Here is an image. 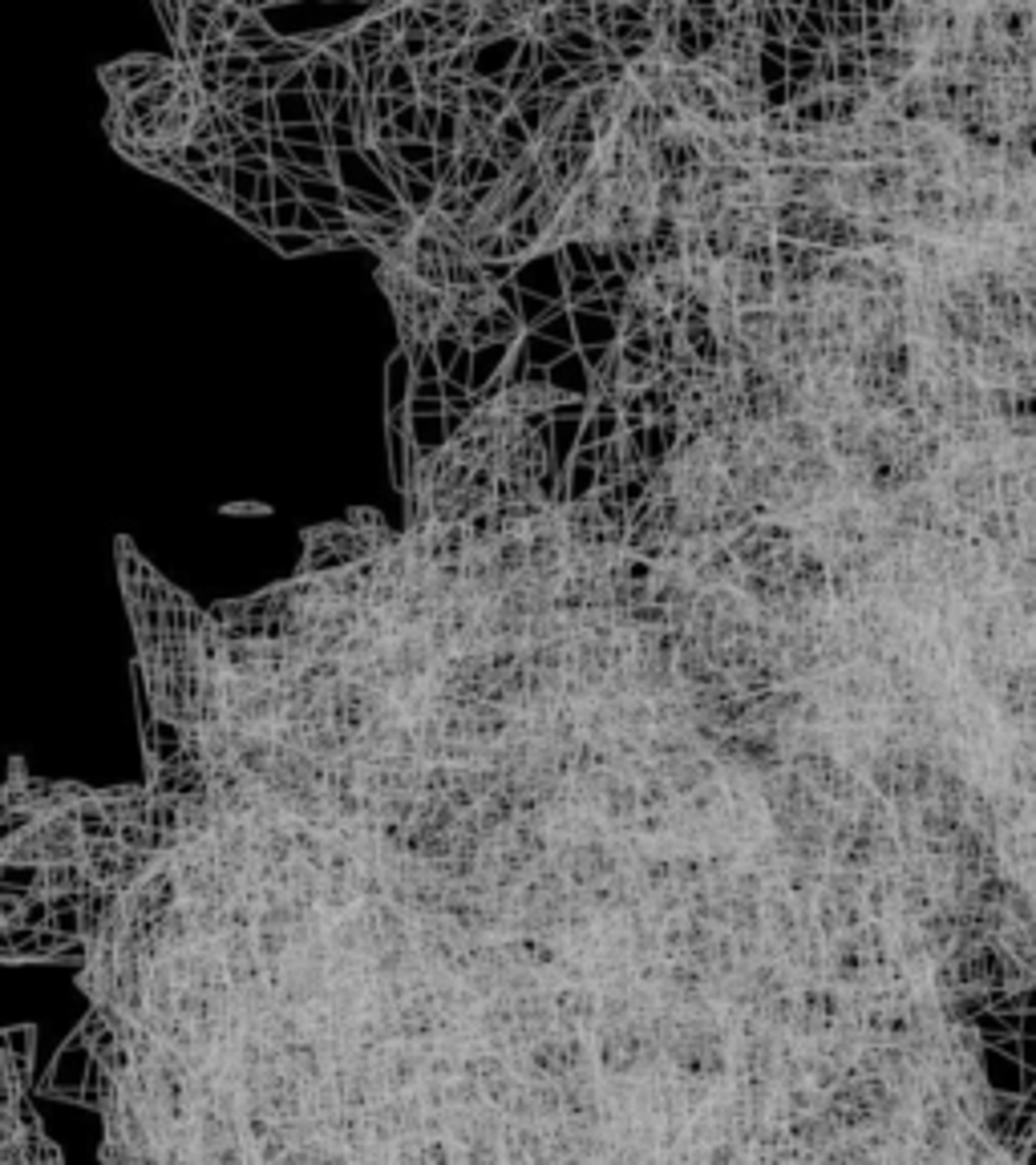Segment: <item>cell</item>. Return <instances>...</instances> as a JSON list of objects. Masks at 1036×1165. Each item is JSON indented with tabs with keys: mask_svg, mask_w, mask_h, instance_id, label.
Instances as JSON below:
<instances>
[{
	"mask_svg": "<svg viewBox=\"0 0 1036 1165\" xmlns=\"http://www.w3.org/2000/svg\"><path fill=\"white\" fill-rule=\"evenodd\" d=\"M991 409L1000 413L1013 430L1036 433V385L996 388V393H991Z\"/></svg>",
	"mask_w": 1036,
	"mask_h": 1165,
	"instance_id": "6da1fadb",
	"label": "cell"
},
{
	"mask_svg": "<svg viewBox=\"0 0 1036 1165\" xmlns=\"http://www.w3.org/2000/svg\"><path fill=\"white\" fill-rule=\"evenodd\" d=\"M1028 333H1033V336H1036V320H1033V328H1028Z\"/></svg>",
	"mask_w": 1036,
	"mask_h": 1165,
	"instance_id": "7a4b0ae2",
	"label": "cell"
}]
</instances>
